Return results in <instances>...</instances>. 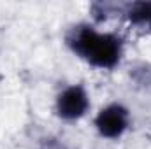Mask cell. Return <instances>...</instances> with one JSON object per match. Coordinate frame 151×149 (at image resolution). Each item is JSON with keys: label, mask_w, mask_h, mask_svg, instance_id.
Masks as SVG:
<instances>
[{"label": "cell", "mask_w": 151, "mask_h": 149, "mask_svg": "<svg viewBox=\"0 0 151 149\" xmlns=\"http://www.w3.org/2000/svg\"><path fill=\"white\" fill-rule=\"evenodd\" d=\"M67 42L74 53L100 69H113L121 58V39L113 34H99L91 27H76Z\"/></svg>", "instance_id": "1"}, {"label": "cell", "mask_w": 151, "mask_h": 149, "mask_svg": "<svg viewBox=\"0 0 151 149\" xmlns=\"http://www.w3.org/2000/svg\"><path fill=\"white\" fill-rule=\"evenodd\" d=\"M95 126L99 128V132L104 137L116 139L128 126V111L123 105L113 104L100 111V114L95 119Z\"/></svg>", "instance_id": "2"}, {"label": "cell", "mask_w": 151, "mask_h": 149, "mask_svg": "<svg viewBox=\"0 0 151 149\" xmlns=\"http://www.w3.org/2000/svg\"><path fill=\"white\" fill-rule=\"evenodd\" d=\"M88 105H90V102H88L86 91L81 86H70L58 97L56 111L65 119H76L86 112Z\"/></svg>", "instance_id": "3"}, {"label": "cell", "mask_w": 151, "mask_h": 149, "mask_svg": "<svg viewBox=\"0 0 151 149\" xmlns=\"http://www.w3.org/2000/svg\"><path fill=\"white\" fill-rule=\"evenodd\" d=\"M128 19L132 25L142 30H151V2H135L128 9Z\"/></svg>", "instance_id": "4"}]
</instances>
